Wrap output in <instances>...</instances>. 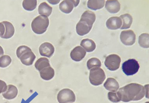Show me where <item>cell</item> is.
I'll return each instance as SVG.
<instances>
[{"mask_svg": "<svg viewBox=\"0 0 149 103\" xmlns=\"http://www.w3.org/2000/svg\"><path fill=\"white\" fill-rule=\"evenodd\" d=\"M39 51L42 56L49 58L51 57L54 51V48L50 43L46 42L43 43L39 48Z\"/></svg>", "mask_w": 149, "mask_h": 103, "instance_id": "10", "label": "cell"}, {"mask_svg": "<svg viewBox=\"0 0 149 103\" xmlns=\"http://www.w3.org/2000/svg\"><path fill=\"white\" fill-rule=\"evenodd\" d=\"M106 78L104 70L99 67L91 69L90 72L89 79L93 85L97 86L101 84Z\"/></svg>", "mask_w": 149, "mask_h": 103, "instance_id": "4", "label": "cell"}, {"mask_svg": "<svg viewBox=\"0 0 149 103\" xmlns=\"http://www.w3.org/2000/svg\"><path fill=\"white\" fill-rule=\"evenodd\" d=\"M104 86L107 90L113 92L117 91L119 87L118 82L112 78H108L104 83Z\"/></svg>", "mask_w": 149, "mask_h": 103, "instance_id": "17", "label": "cell"}, {"mask_svg": "<svg viewBox=\"0 0 149 103\" xmlns=\"http://www.w3.org/2000/svg\"><path fill=\"white\" fill-rule=\"evenodd\" d=\"M108 96L109 100L113 102L116 103L120 101L116 93L109 92Z\"/></svg>", "mask_w": 149, "mask_h": 103, "instance_id": "29", "label": "cell"}, {"mask_svg": "<svg viewBox=\"0 0 149 103\" xmlns=\"http://www.w3.org/2000/svg\"><path fill=\"white\" fill-rule=\"evenodd\" d=\"M50 3L52 4H56L60 2V0H47Z\"/></svg>", "mask_w": 149, "mask_h": 103, "instance_id": "33", "label": "cell"}, {"mask_svg": "<svg viewBox=\"0 0 149 103\" xmlns=\"http://www.w3.org/2000/svg\"><path fill=\"white\" fill-rule=\"evenodd\" d=\"M145 103H149V102H146Z\"/></svg>", "mask_w": 149, "mask_h": 103, "instance_id": "35", "label": "cell"}, {"mask_svg": "<svg viewBox=\"0 0 149 103\" xmlns=\"http://www.w3.org/2000/svg\"><path fill=\"white\" fill-rule=\"evenodd\" d=\"M139 68L138 61L134 59H130L122 64V69L127 76L133 75L137 72Z\"/></svg>", "mask_w": 149, "mask_h": 103, "instance_id": "5", "label": "cell"}, {"mask_svg": "<svg viewBox=\"0 0 149 103\" xmlns=\"http://www.w3.org/2000/svg\"><path fill=\"white\" fill-rule=\"evenodd\" d=\"M79 2V0H64L60 4L59 9L64 13H69L72 11L74 7L77 6Z\"/></svg>", "mask_w": 149, "mask_h": 103, "instance_id": "9", "label": "cell"}, {"mask_svg": "<svg viewBox=\"0 0 149 103\" xmlns=\"http://www.w3.org/2000/svg\"><path fill=\"white\" fill-rule=\"evenodd\" d=\"M95 18V15L94 12L87 10L82 14L80 20L85 22L89 26L92 27Z\"/></svg>", "mask_w": 149, "mask_h": 103, "instance_id": "13", "label": "cell"}, {"mask_svg": "<svg viewBox=\"0 0 149 103\" xmlns=\"http://www.w3.org/2000/svg\"><path fill=\"white\" fill-rule=\"evenodd\" d=\"M104 0H88L87 3L88 7L93 10H96L102 8L104 5Z\"/></svg>", "mask_w": 149, "mask_h": 103, "instance_id": "22", "label": "cell"}, {"mask_svg": "<svg viewBox=\"0 0 149 103\" xmlns=\"http://www.w3.org/2000/svg\"><path fill=\"white\" fill-rule=\"evenodd\" d=\"M116 93L120 101L128 102L141 100L144 96L146 91L141 85L131 83L120 88Z\"/></svg>", "mask_w": 149, "mask_h": 103, "instance_id": "1", "label": "cell"}, {"mask_svg": "<svg viewBox=\"0 0 149 103\" xmlns=\"http://www.w3.org/2000/svg\"><path fill=\"white\" fill-rule=\"evenodd\" d=\"M86 52L80 46L75 47L71 51L70 56L71 59L76 61H81L85 56Z\"/></svg>", "mask_w": 149, "mask_h": 103, "instance_id": "11", "label": "cell"}, {"mask_svg": "<svg viewBox=\"0 0 149 103\" xmlns=\"http://www.w3.org/2000/svg\"><path fill=\"white\" fill-rule=\"evenodd\" d=\"M149 35L148 33H143L139 37L138 42L140 46L143 48H148L149 45Z\"/></svg>", "mask_w": 149, "mask_h": 103, "instance_id": "25", "label": "cell"}, {"mask_svg": "<svg viewBox=\"0 0 149 103\" xmlns=\"http://www.w3.org/2000/svg\"><path fill=\"white\" fill-rule=\"evenodd\" d=\"M52 8L46 2L41 3L38 8V11L39 14L42 16L46 17L49 16L51 14Z\"/></svg>", "mask_w": 149, "mask_h": 103, "instance_id": "20", "label": "cell"}, {"mask_svg": "<svg viewBox=\"0 0 149 103\" xmlns=\"http://www.w3.org/2000/svg\"><path fill=\"white\" fill-rule=\"evenodd\" d=\"M7 86L6 83L0 80V94L5 92L7 89Z\"/></svg>", "mask_w": 149, "mask_h": 103, "instance_id": "30", "label": "cell"}, {"mask_svg": "<svg viewBox=\"0 0 149 103\" xmlns=\"http://www.w3.org/2000/svg\"><path fill=\"white\" fill-rule=\"evenodd\" d=\"M12 59L8 55H4L0 57V67L6 68L11 63Z\"/></svg>", "mask_w": 149, "mask_h": 103, "instance_id": "28", "label": "cell"}, {"mask_svg": "<svg viewBox=\"0 0 149 103\" xmlns=\"http://www.w3.org/2000/svg\"><path fill=\"white\" fill-rule=\"evenodd\" d=\"M120 38L124 44L127 46H131L135 42L136 35L132 30H125L121 32Z\"/></svg>", "mask_w": 149, "mask_h": 103, "instance_id": "8", "label": "cell"}, {"mask_svg": "<svg viewBox=\"0 0 149 103\" xmlns=\"http://www.w3.org/2000/svg\"><path fill=\"white\" fill-rule=\"evenodd\" d=\"M92 28L85 22L80 20L76 25V30L79 35L83 36L88 33Z\"/></svg>", "mask_w": 149, "mask_h": 103, "instance_id": "15", "label": "cell"}, {"mask_svg": "<svg viewBox=\"0 0 149 103\" xmlns=\"http://www.w3.org/2000/svg\"><path fill=\"white\" fill-rule=\"evenodd\" d=\"M35 66L36 69L40 72L42 69L50 66L49 60L45 57L39 59L36 62Z\"/></svg>", "mask_w": 149, "mask_h": 103, "instance_id": "23", "label": "cell"}, {"mask_svg": "<svg viewBox=\"0 0 149 103\" xmlns=\"http://www.w3.org/2000/svg\"><path fill=\"white\" fill-rule=\"evenodd\" d=\"M59 103H72L75 101L76 98L74 93L69 89H64L60 90L57 95Z\"/></svg>", "mask_w": 149, "mask_h": 103, "instance_id": "6", "label": "cell"}, {"mask_svg": "<svg viewBox=\"0 0 149 103\" xmlns=\"http://www.w3.org/2000/svg\"><path fill=\"white\" fill-rule=\"evenodd\" d=\"M121 59L116 54H111L106 57L104 61L106 67L109 70L114 71L120 67Z\"/></svg>", "mask_w": 149, "mask_h": 103, "instance_id": "7", "label": "cell"}, {"mask_svg": "<svg viewBox=\"0 0 149 103\" xmlns=\"http://www.w3.org/2000/svg\"><path fill=\"white\" fill-rule=\"evenodd\" d=\"M122 23V20L120 17L113 16L108 19L106 23V25L109 29L116 30L120 28Z\"/></svg>", "mask_w": 149, "mask_h": 103, "instance_id": "12", "label": "cell"}, {"mask_svg": "<svg viewBox=\"0 0 149 103\" xmlns=\"http://www.w3.org/2000/svg\"><path fill=\"white\" fill-rule=\"evenodd\" d=\"M87 67L89 70L95 67H99L101 65L100 61L96 58H92L89 59L87 63Z\"/></svg>", "mask_w": 149, "mask_h": 103, "instance_id": "27", "label": "cell"}, {"mask_svg": "<svg viewBox=\"0 0 149 103\" xmlns=\"http://www.w3.org/2000/svg\"><path fill=\"white\" fill-rule=\"evenodd\" d=\"M40 72V77L45 80L51 79L54 75V70L50 66L42 69Z\"/></svg>", "mask_w": 149, "mask_h": 103, "instance_id": "19", "label": "cell"}, {"mask_svg": "<svg viewBox=\"0 0 149 103\" xmlns=\"http://www.w3.org/2000/svg\"><path fill=\"white\" fill-rule=\"evenodd\" d=\"M37 1L36 0H24L22 2V6L26 10L31 11L33 10L37 6Z\"/></svg>", "mask_w": 149, "mask_h": 103, "instance_id": "26", "label": "cell"}, {"mask_svg": "<svg viewBox=\"0 0 149 103\" xmlns=\"http://www.w3.org/2000/svg\"><path fill=\"white\" fill-rule=\"evenodd\" d=\"M4 51L2 48L0 46V57L3 55Z\"/></svg>", "mask_w": 149, "mask_h": 103, "instance_id": "34", "label": "cell"}, {"mask_svg": "<svg viewBox=\"0 0 149 103\" xmlns=\"http://www.w3.org/2000/svg\"><path fill=\"white\" fill-rule=\"evenodd\" d=\"M148 84L146 85L145 86L146 91V98H148Z\"/></svg>", "mask_w": 149, "mask_h": 103, "instance_id": "32", "label": "cell"}, {"mask_svg": "<svg viewBox=\"0 0 149 103\" xmlns=\"http://www.w3.org/2000/svg\"><path fill=\"white\" fill-rule=\"evenodd\" d=\"M16 55L22 63L27 66L32 65L36 58L31 49L24 45L20 46L17 48Z\"/></svg>", "mask_w": 149, "mask_h": 103, "instance_id": "2", "label": "cell"}, {"mask_svg": "<svg viewBox=\"0 0 149 103\" xmlns=\"http://www.w3.org/2000/svg\"><path fill=\"white\" fill-rule=\"evenodd\" d=\"M105 8L111 13H116L120 9V4L117 0H107L106 3Z\"/></svg>", "mask_w": 149, "mask_h": 103, "instance_id": "16", "label": "cell"}, {"mask_svg": "<svg viewBox=\"0 0 149 103\" xmlns=\"http://www.w3.org/2000/svg\"><path fill=\"white\" fill-rule=\"evenodd\" d=\"M4 25L5 31L4 35L1 38L4 39H9L13 35L15 32V29L12 24L7 21L2 22Z\"/></svg>", "mask_w": 149, "mask_h": 103, "instance_id": "18", "label": "cell"}, {"mask_svg": "<svg viewBox=\"0 0 149 103\" xmlns=\"http://www.w3.org/2000/svg\"><path fill=\"white\" fill-rule=\"evenodd\" d=\"M80 45L88 52L93 51L96 48L95 42L92 40L88 38L83 39L81 42Z\"/></svg>", "mask_w": 149, "mask_h": 103, "instance_id": "21", "label": "cell"}, {"mask_svg": "<svg viewBox=\"0 0 149 103\" xmlns=\"http://www.w3.org/2000/svg\"><path fill=\"white\" fill-rule=\"evenodd\" d=\"M5 28L3 23H0V37H2L5 33Z\"/></svg>", "mask_w": 149, "mask_h": 103, "instance_id": "31", "label": "cell"}, {"mask_svg": "<svg viewBox=\"0 0 149 103\" xmlns=\"http://www.w3.org/2000/svg\"><path fill=\"white\" fill-rule=\"evenodd\" d=\"M120 18L122 19L123 22L121 29H125L130 28L132 22V16L129 14H126L120 16Z\"/></svg>", "mask_w": 149, "mask_h": 103, "instance_id": "24", "label": "cell"}, {"mask_svg": "<svg viewBox=\"0 0 149 103\" xmlns=\"http://www.w3.org/2000/svg\"><path fill=\"white\" fill-rule=\"evenodd\" d=\"M18 92V89L16 87L12 85H8L6 91L2 94L5 98L11 100L16 97Z\"/></svg>", "mask_w": 149, "mask_h": 103, "instance_id": "14", "label": "cell"}, {"mask_svg": "<svg viewBox=\"0 0 149 103\" xmlns=\"http://www.w3.org/2000/svg\"><path fill=\"white\" fill-rule=\"evenodd\" d=\"M49 23L47 17L40 15L33 20L31 27L32 30L36 33L42 34L46 30Z\"/></svg>", "mask_w": 149, "mask_h": 103, "instance_id": "3", "label": "cell"}]
</instances>
